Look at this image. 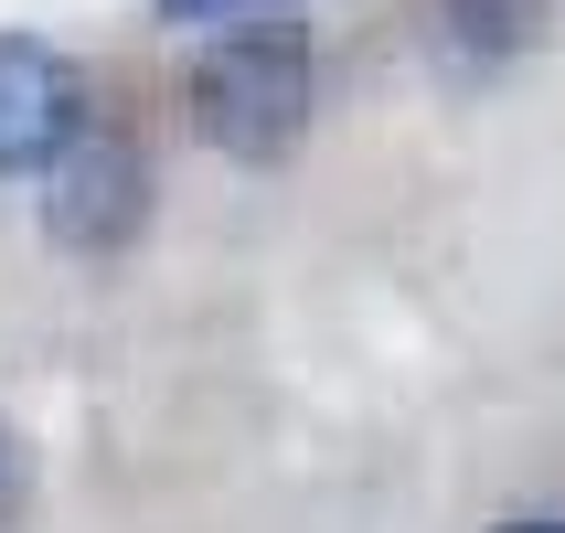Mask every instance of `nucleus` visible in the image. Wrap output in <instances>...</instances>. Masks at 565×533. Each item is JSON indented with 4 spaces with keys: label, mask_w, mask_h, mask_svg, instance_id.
Instances as JSON below:
<instances>
[{
    "label": "nucleus",
    "mask_w": 565,
    "mask_h": 533,
    "mask_svg": "<svg viewBox=\"0 0 565 533\" xmlns=\"http://www.w3.org/2000/svg\"><path fill=\"white\" fill-rule=\"evenodd\" d=\"M310 107H320V64H310V43H288V32H235V43H214V54L192 64V128H203L224 160L299 150Z\"/></svg>",
    "instance_id": "f257e3e1"
},
{
    "label": "nucleus",
    "mask_w": 565,
    "mask_h": 533,
    "mask_svg": "<svg viewBox=\"0 0 565 533\" xmlns=\"http://www.w3.org/2000/svg\"><path fill=\"white\" fill-rule=\"evenodd\" d=\"M43 224H54V246L75 256H118L139 224H150V160L128 150V139H75V150L43 171Z\"/></svg>",
    "instance_id": "f03ea898"
},
{
    "label": "nucleus",
    "mask_w": 565,
    "mask_h": 533,
    "mask_svg": "<svg viewBox=\"0 0 565 533\" xmlns=\"http://www.w3.org/2000/svg\"><path fill=\"white\" fill-rule=\"evenodd\" d=\"M86 139V75L54 43H0V182H43Z\"/></svg>",
    "instance_id": "7ed1b4c3"
},
{
    "label": "nucleus",
    "mask_w": 565,
    "mask_h": 533,
    "mask_svg": "<svg viewBox=\"0 0 565 533\" xmlns=\"http://www.w3.org/2000/svg\"><path fill=\"white\" fill-rule=\"evenodd\" d=\"M534 22H544V0H448V32H459L480 64L523 54V43H534Z\"/></svg>",
    "instance_id": "20e7f679"
},
{
    "label": "nucleus",
    "mask_w": 565,
    "mask_h": 533,
    "mask_svg": "<svg viewBox=\"0 0 565 533\" xmlns=\"http://www.w3.org/2000/svg\"><path fill=\"white\" fill-rule=\"evenodd\" d=\"M22 491H32V459H22V438H11V427H0V523H11V512H22Z\"/></svg>",
    "instance_id": "39448f33"
},
{
    "label": "nucleus",
    "mask_w": 565,
    "mask_h": 533,
    "mask_svg": "<svg viewBox=\"0 0 565 533\" xmlns=\"http://www.w3.org/2000/svg\"><path fill=\"white\" fill-rule=\"evenodd\" d=\"M502 533H565V523H555V512H534V523H502Z\"/></svg>",
    "instance_id": "423d86ee"
}]
</instances>
